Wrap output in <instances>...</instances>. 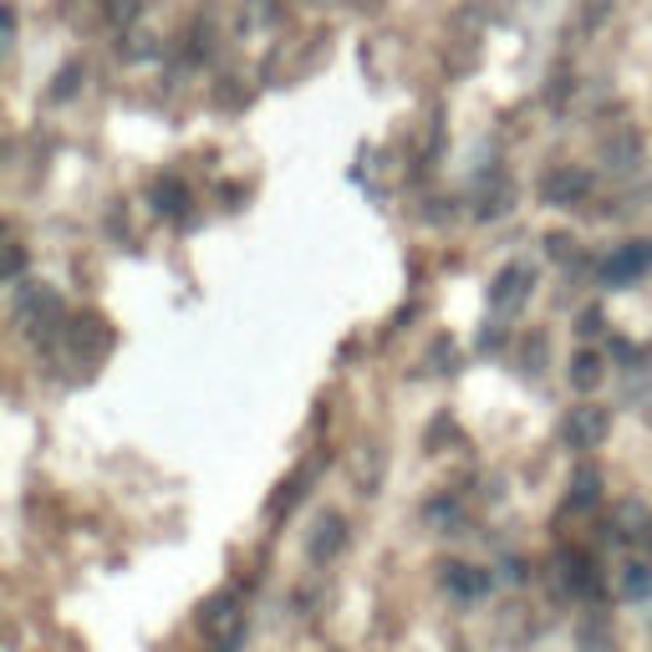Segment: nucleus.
I'll list each match as a JSON object with an SVG mask.
<instances>
[{
	"label": "nucleus",
	"mask_w": 652,
	"mask_h": 652,
	"mask_svg": "<svg viewBox=\"0 0 652 652\" xmlns=\"http://www.w3.org/2000/svg\"><path fill=\"white\" fill-rule=\"evenodd\" d=\"M571 433H577V439H586V444H592L596 433H602V414H586V408H581V414H577V423H571Z\"/></svg>",
	"instance_id": "nucleus-1"
}]
</instances>
